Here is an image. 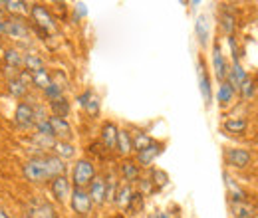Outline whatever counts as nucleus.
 <instances>
[{"label":"nucleus","instance_id":"obj_29","mask_svg":"<svg viewBox=\"0 0 258 218\" xmlns=\"http://www.w3.org/2000/svg\"><path fill=\"white\" fill-rule=\"evenodd\" d=\"M149 181L153 183L155 192H159V190H163V188L169 185V175H167L163 169H155V167H151V169H149Z\"/></svg>","mask_w":258,"mask_h":218},{"label":"nucleus","instance_id":"obj_41","mask_svg":"<svg viewBox=\"0 0 258 218\" xmlns=\"http://www.w3.org/2000/svg\"><path fill=\"white\" fill-rule=\"evenodd\" d=\"M84 109H86V113H88L90 117H97V115H99V99L94 95V97L88 101V105H86Z\"/></svg>","mask_w":258,"mask_h":218},{"label":"nucleus","instance_id":"obj_24","mask_svg":"<svg viewBox=\"0 0 258 218\" xmlns=\"http://www.w3.org/2000/svg\"><path fill=\"white\" fill-rule=\"evenodd\" d=\"M2 60H4V65H10L14 69H20L24 65V54L18 48H8V50H4Z\"/></svg>","mask_w":258,"mask_h":218},{"label":"nucleus","instance_id":"obj_39","mask_svg":"<svg viewBox=\"0 0 258 218\" xmlns=\"http://www.w3.org/2000/svg\"><path fill=\"white\" fill-rule=\"evenodd\" d=\"M135 185L139 187L137 188V192H141L143 196H147V194H153V192H155V187H153V183L149 181V177H141Z\"/></svg>","mask_w":258,"mask_h":218},{"label":"nucleus","instance_id":"obj_16","mask_svg":"<svg viewBox=\"0 0 258 218\" xmlns=\"http://www.w3.org/2000/svg\"><path fill=\"white\" fill-rule=\"evenodd\" d=\"M119 175H121L123 183H127V185L133 187L141 179V169H139V165L133 159H123L121 165H119Z\"/></svg>","mask_w":258,"mask_h":218},{"label":"nucleus","instance_id":"obj_40","mask_svg":"<svg viewBox=\"0 0 258 218\" xmlns=\"http://www.w3.org/2000/svg\"><path fill=\"white\" fill-rule=\"evenodd\" d=\"M34 129H36V133H38V135L54 137V133H52V125H50V121H48V119H46V121H38V123L34 125Z\"/></svg>","mask_w":258,"mask_h":218},{"label":"nucleus","instance_id":"obj_45","mask_svg":"<svg viewBox=\"0 0 258 218\" xmlns=\"http://www.w3.org/2000/svg\"><path fill=\"white\" fill-rule=\"evenodd\" d=\"M6 32H8V20L4 16V18H0V36H6Z\"/></svg>","mask_w":258,"mask_h":218},{"label":"nucleus","instance_id":"obj_9","mask_svg":"<svg viewBox=\"0 0 258 218\" xmlns=\"http://www.w3.org/2000/svg\"><path fill=\"white\" fill-rule=\"evenodd\" d=\"M197 74H199V90H201V95H203V101H205L207 107H211V103H213V86H211V76L207 71V65L203 62V58H199Z\"/></svg>","mask_w":258,"mask_h":218},{"label":"nucleus","instance_id":"obj_30","mask_svg":"<svg viewBox=\"0 0 258 218\" xmlns=\"http://www.w3.org/2000/svg\"><path fill=\"white\" fill-rule=\"evenodd\" d=\"M155 139L151 137V135H147V133H143V131H137V133H131V143H133V153H139V151H143L145 147H149L151 143H153Z\"/></svg>","mask_w":258,"mask_h":218},{"label":"nucleus","instance_id":"obj_4","mask_svg":"<svg viewBox=\"0 0 258 218\" xmlns=\"http://www.w3.org/2000/svg\"><path fill=\"white\" fill-rule=\"evenodd\" d=\"M30 18H32L34 26L44 30L46 34L56 30V18L44 4H30Z\"/></svg>","mask_w":258,"mask_h":218},{"label":"nucleus","instance_id":"obj_28","mask_svg":"<svg viewBox=\"0 0 258 218\" xmlns=\"http://www.w3.org/2000/svg\"><path fill=\"white\" fill-rule=\"evenodd\" d=\"M54 155L60 157L66 163V161H70V159L76 157V147H74L72 141H56V145H54Z\"/></svg>","mask_w":258,"mask_h":218},{"label":"nucleus","instance_id":"obj_38","mask_svg":"<svg viewBox=\"0 0 258 218\" xmlns=\"http://www.w3.org/2000/svg\"><path fill=\"white\" fill-rule=\"evenodd\" d=\"M254 92H256V86H254L252 78H246V82L238 88V94H240L242 99H252V97H254Z\"/></svg>","mask_w":258,"mask_h":218},{"label":"nucleus","instance_id":"obj_42","mask_svg":"<svg viewBox=\"0 0 258 218\" xmlns=\"http://www.w3.org/2000/svg\"><path fill=\"white\" fill-rule=\"evenodd\" d=\"M92 97H94V92H92V90H86L84 94H80L78 97H76V101H78V105H80V107H86V105H88V101H90Z\"/></svg>","mask_w":258,"mask_h":218},{"label":"nucleus","instance_id":"obj_23","mask_svg":"<svg viewBox=\"0 0 258 218\" xmlns=\"http://www.w3.org/2000/svg\"><path fill=\"white\" fill-rule=\"evenodd\" d=\"M195 32H197V38H199V44L201 46H207L209 44V36H211V24H209V18L205 14H201L195 22Z\"/></svg>","mask_w":258,"mask_h":218},{"label":"nucleus","instance_id":"obj_37","mask_svg":"<svg viewBox=\"0 0 258 218\" xmlns=\"http://www.w3.org/2000/svg\"><path fill=\"white\" fill-rule=\"evenodd\" d=\"M42 94H44V97H46L48 101H56V99L64 97V88H62V86H58V84L52 80V84H50Z\"/></svg>","mask_w":258,"mask_h":218},{"label":"nucleus","instance_id":"obj_32","mask_svg":"<svg viewBox=\"0 0 258 218\" xmlns=\"http://www.w3.org/2000/svg\"><path fill=\"white\" fill-rule=\"evenodd\" d=\"M103 181H105V202H111L113 204L115 192L119 188V179L115 177V173H107V177Z\"/></svg>","mask_w":258,"mask_h":218},{"label":"nucleus","instance_id":"obj_13","mask_svg":"<svg viewBox=\"0 0 258 218\" xmlns=\"http://www.w3.org/2000/svg\"><path fill=\"white\" fill-rule=\"evenodd\" d=\"M228 210L232 218H256L258 216V206L252 204L250 200H242V202H234L228 200Z\"/></svg>","mask_w":258,"mask_h":218},{"label":"nucleus","instance_id":"obj_43","mask_svg":"<svg viewBox=\"0 0 258 218\" xmlns=\"http://www.w3.org/2000/svg\"><path fill=\"white\" fill-rule=\"evenodd\" d=\"M90 153H94L96 157H99V159H103L107 151H105V147H103L101 143H92V145H90Z\"/></svg>","mask_w":258,"mask_h":218},{"label":"nucleus","instance_id":"obj_34","mask_svg":"<svg viewBox=\"0 0 258 218\" xmlns=\"http://www.w3.org/2000/svg\"><path fill=\"white\" fill-rule=\"evenodd\" d=\"M30 78H32V86L34 88H38V90H46L50 84H52V76L48 74V69L44 67V69H40V71H34L30 74Z\"/></svg>","mask_w":258,"mask_h":218},{"label":"nucleus","instance_id":"obj_19","mask_svg":"<svg viewBox=\"0 0 258 218\" xmlns=\"http://www.w3.org/2000/svg\"><path fill=\"white\" fill-rule=\"evenodd\" d=\"M115 153L123 159L133 155V143H131V133L127 129H119L117 133V143H115Z\"/></svg>","mask_w":258,"mask_h":218},{"label":"nucleus","instance_id":"obj_35","mask_svg":"<svg viewBox=\"0 0 258 218\" xmlns=\"http://www.w3.org/2000/svg\"><path fill=\"white\" fill-rule=\"evenodd\" d=\"M28 74H34V71H40V69H44V62H42V58L40 56H36L32 52H28V54H24V65H22Z\"/></svg>","mask_w":258,"mask_h":218},{"label":"nucleus","instance_id":"obj_46","mask_svg":"<svg viewBox=\"0 0 258 218\" xmlns=\"http://www.w3.org/2000/svg\"><path fill=\"white\" fill-rule=\"evenodd\" d=\"M0 218H12V216H10V214H8V212H6V210L0 206Z\"/></svg>","mask_w":258,"mask_h":218},{"label":"nucleus","instance_id":"obj_20","mask_svg":"<svg viewBox=\"0 0 258 218\" xmlns=\"http://www.w3.org/2000/svg\"><path fill=\"white\" fill-rule=\"evenodd\" d=\"M225 185H226V188H228V200H234V202L248 200V192L240 187L228 173H225Z\"/></svg>","mask_w":258,"mask_h":218},{"label":"nucleus","instance_id":"obj_11","mask_svg":"<svg viewBox=\"0 0 258 218\" xmlns=\"http://www.w3.org/2000/svg\"><path fill=\"white\" fill-rule=\"evenodd\" d=\"M117 133H119V127L113 123V121H103L101 131H99V143L105 147L107 153H109V151H115Z\"/></svg>","mask_w":258,"mask_h":218},{"label":"nucleus","instance_id":"obj_48","mask_svg":"<svg viewBox=\"0 0 258 218\" xmlns=\"http://www.w3.org/2000/svg\"><path fill=\"white\" fill-rule=\"evenodd\" d=\"M147 218H159V212H151V214H147Z\"/></svg>","mask_w":258,"mask_h":218},{"label":"nucleus","instance_id":"obj_14","mask_svg":"<svg viewBox=\"0 0 258 218\" xmlns=\"http://www.w3.org/2000/svg\"><path fill=\"white\" fill-rule=\"evenodd\" d=\"M213 69H215V76L219 82H225L226 76H228V63L225 60V54L221 50V44L215 40L213 44Z\"/></svg>","mask_w":258,"mask_h":218},{"label":"nucleus","instance_id":"obj_25","mask_svg":"<svg viewBox=\"0 0 258 218\" xmlns=\"http://www.w3.org/2000/svg\"><path fill=\"white\" fill-rule=\"evenodd\" d=\"M234 97H236V92L230 88V84H228V82H221L219 92H217V101H219V105H221V107H228V105L234 101Z\"/></svg>","mask_w":258,"mask_h":218},{"label":"nucleus","instance_id":"obj_21","mask_svg":"<svg viewBox=\"0 0 258 218\" xmlns=\"http://www.w3.org/2000/svg\"><path fill=\"white\" fill-rule=\"evenodd\" d=\"M248 129V121L244 117H228L223 123V131H226L228 135H242Z\"/></svg>","mask_w":258,"mask_h":218},{"label":"nucleus","instance_id":"obj_2","mask_svg":"<svg viewBox=\"0 0 258 218\" xmlns=\"http://www.w3.org/2000/svg\"><path fill=\"white\" fill-rule=\"evenodd\" d=\"M46 155V153H44ZM44 155L30 157L24 165H22V175L26 181L30 183H50V175H48V167H46V159Z\"/></svg>","mask_w":258,"mask_h":218},{"label":"nucleus","instance_id":"obj_5","mask_svg":"<svg viewBox=\"0 0 258 218\" xmlns=\"http://www.w3.org/2000/svg\"><path fill=\"white\" fill-rule=\"evenodd\" d=\"M225 163L230 167V169H246L250 167L252 163V153L246 151V149H240V147H228L225 149Z\"/></svg>","mask_w":258,"mask_h":218},{"label":"nucleus","instance_id":"obj_15","mask_svg":"<svg viewBox=\"0 0 258 218\" xmlns=\"http://www.w3.org/2000/svg\"><path fill=\"white\" fill-rule=\"evenodd\" d=\"M48 121L52 125V133H54V139L56 141H72L74 129H72V125L68 123V119H60V117L50 115Z\"/></svg>","mask_w":258,"mask_h":218},{"label":"nucleus","instance_id":"obj_49","mask_svg":"<svg viewBox=\"0 0 258 218\" xmlns=\"http://www.w3.org/2000/svg\"><path fill=\"white\" fill-rule=\"evenodd\" d=\"M2 56H4V46H2V42H0V60H2Z\"/></svg>","mask_w":258,"mask_h":218},{"label":"nucleus","instance_id":"obj_31","mask_svg":"<svg viewBox=\"0 0 258 218\" xmlns=\"http://www.w3.org/2000/svg\"><path fill=\"white\" fill-rule=\"evenodd\" d=\"M143 208H145V196H143L141 192L133 190V194H131V200H129L125 212H127L129 216H137V214H139Z\"/></svg>","mask_w":258,"mask_h":218},{"label":"nucleus","instance_id":"obj_22","mask_svg":"<svg viewBox=\"0 0 258 218\" xmlns=\"http://www.w3.org/2000/svg\"><path fill=\"white\" fill-rule=\"evenodd\" d=\"M4 10H6V16L22 18L26 12H30V4L22 0H4Z\"/></svg>","mask_w":258,"mask_h":218},{"label":"nucleus","instance_id":"obj_1","mask_svg":"<svg viewBox=\"0 0 258 218\" xmlns=\"http://www.w3.org/2000/svg\"><path fill=\"white\" fill-rule=\"evenodd\" d=\"M97 177L96 165L90 159H78L74 169H72V187L88 188L90 183Z\"/></svg>","mask_w":258,"mask_h":218},{"label":"nucleus","instance_id":"obj_33","mask_svg":"<svg viewBox=\"0 0 258 218\" xmlns=\"http://www.w3.org/2000/svg\"><path fill=\"white\" fill-rule=\"evenodd\" d=\"M32 143H34V149H38L40 153H44V151H54L56 139H54V137H46V135H38V133H34Z\"/></svg>","mask_w":258,"mask_h":218},{"label":"nucleus","instance_id":"obj_12","mask_svg":"<svg viewBox=\"0 0 258 218\" xmlns=\"http://www.w3.org/2000/svg\"><path fill=\"white\" fill-rule=\"evenodd\" d=\"M50 192L54 196L56 202H66L70 198V192H72V183L70 179L62 175V177H56L50 181Z\"/></svg>","mask_w":258,"mask_h":218},{"label":"nucleus","instance_id":"obj_36","mask_svg":"<svg viewBox=\"0 0 258 218\" xmlns=\"http://www.w3.org/2000/svg\"><path fill=\"white\" fill-rule=\"evenodd\" d=\"M234 28H236V20L230 12H223L221 14V30L225 32L226 36H232L234 34Z\"/></svg>","mask_w":258,"mask_h":218},{"label":"nucleus","instance_id":"obj_18","mask_svg":"<svg viewBox=\"0 0 258 218\" xmlns=\"http://www.w3.org/2000/svg\"><path fill=\"white\" fill-rule=\"evenodd\" d=\"M246 78H248V74H246V69L240 65V63H232L230 67H228V76H226L225 82L230 84V88L234 90V92H238V88L246 82Z\"/></svg>","mask_w":258,"mask_h":218},{"label":"nucleus","instance_id":"obj_17","mask_svg":"<svg viewBox=\"0 0 258 218\" xmlns=\"http://www.w3.org/2000/svg\"><path fill=\"white\" fill-rule=\"evenodd\" d=\"M86 190H88V194H90V198H92V202L96 206H103L105 204V181L101 177H96Z\"/></svg>","mask_w":258,"mask_h":218},{"label":"nucleus","instance_id":"obj_6","mask_svg":"<svg viewBox=\"0 0 258 218\" xmlns=\"http://www.w3.org/2000/svg\"><path fill=\"white\" fill-rule=\"evenodd\" d=\"M26 216L28 218H58L56 208L52 202H48L42 196H36L26 206Z\"/></svg>","mask_w":258,"mask_h":218},{"label":"nucleus","instance_id":"obj_10","mask_svg":"<svg viewBox=\"0 0 258 218\" xmlns=\"http://www.w3.org/2000/svg\"><path fill=\"white\" fill-rule=\"evenodd\" d=\"M6 20H8V32H6L8 38H12L14 42H26L30 38V28L22 18L6 16Z\"/></svg>","mask_w":258,"mask_h":218},{"label":"nucleus","instance_id":"obj_3","mask_svg":"<svg viewBox=\"0 0 258 218\" xmlns=\"http://www.w3.org/2000/svg\"><path fill=\"white\" fill-rule=\"evenodd\" d=\"M70 208H72V212L76 216H82V218L90 216V212L94 208V202H92V198H90V194H88L86 188L72 187V192H70Z\"/></svg>","mask_w":258,"mask_h":218},{"label":"nucleus","instance_id":"obj_44","mask_svg":"<svg viewBox=\"0 0 258 218\" xmlns=\"http://www.w3.org/2000/svg\"><path fill=\"white\" fill-rule=\"evenodd\" d=\"M74 10H76V16H86V14H88L86 4H82V2H80V4H76V6H74Z\"/></svg>","mask_w":258,"mask_h":218},{"label":"nucleus","instance_id":"obj_8","mask_svg":"<svg viewBox=\"0 0 258 218\" xmlns=\"http://www.w3.org/2000/svg\"><path fill=\"white\" fill-rule=\"evenodd\" d=\"M163 149H165V145H163L161 141H153L149 147H145L143 151H139V153H135V163L139 165V169H151V165L155 163V159L161 155Z\"/></svg>","mask_w":258,"mask_h":218},{"label":"nucleus","instance_id":"obj_7","mask_svg":"<svg viewBox=\"0 0 258 218\" xmlns=\"http://www.w3.org/2000/svg\"><path fill=\"white\" fill-rule=\"evenodd\" d=\"M14 123L18 129H22V131H30L34 129V107L28 103V101H20L18 105H16V111H14Z\"/></svg>","mask_w":258,"mask_h":218},{"label":"nucleus","instance_id":"obj_50","mask_svg":"<svg viewBox=\"0 0 258 218\" xmlns=\"http://www.w3.org/2000/svg\"><path fill=\"white\" fill-rule=\"evenodd\" d=\"M113 218H125L123 214H117V216H113Z\"/></svg>","mask_w":258,"mask_h":218},{"label":"nucleus","instance_id":"obj_47","mask_svg":"<svg viewBox=\"0 0 258 218\" xmlns=\"http://www.w3.org/2000/svg\"><path fill=\"white\" fill-rule=\"evenodd\" d=\"M159 218H171V212H159Z\"/></svg>","mask_w":258,"mask_h":218},{"label":"nucleus","instance_id":"obj_51","mask_svg":"<svg viewBox=\"0 0 258 218\" xmlns=\"http://www.w3.org/2000/svg\"><path fill=\"white\" fill-rule=\"evenodd\" d=\"M20 218H28V216H26V214H24V216H20Z\"/></svg>","mask_w":258,"mask_h":218},{"label":"nucleus","instance_id":"obj_27","mask_svg":"<svg viewBox=\"0 0 258 218\" xmlns=\"http://www.w3.org/2000/svg\"><path fill=\"white\" fill-rule=\"evenodd\" d=\"M72 107H70V101L66 97H60L56 101H50V115L54 117H60V119H66L70 115Z\"/></svg>","mask_w":258,"mask_h":218},{"label":"nucleus","instance_id":"obj_26","mask_svg":"<svg viewBox=\"0 0 258 218\" xmlns=\"http://www.w3.org/2000/svg\"><path fill=\"white\" fill-rule=\"evenodd\" d=\"M131 194H133V187H131V185H127V183L119 185L117 192H115V200H113V204H115L117 208L125 210L129 204V200H131Z\"/></svg>","mask_w":258,"mask_h":218}]
</instances>
